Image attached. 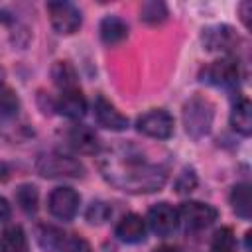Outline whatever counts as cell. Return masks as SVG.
Returning a JSON list of instances; mask_svg holds the SVG:
<instances>
[{
    "label": "cell",
    "mask_w": 252,
    "mask_h": 252,
    "mask_svg": "<svg viewBox=\"0 0 252 252\" xmlns=\"http://www.w3.org/2000/svg\"><path fill=\"white\" fill-rule=\"evenodd\" d=\"M104 177L122 191L150 193L165 183V169L148 163L140 156H108L102 163Z\"/></svg>",
    "instance_id": "obj_1"
},
{
    "label": "cell",
    "mask_w": 252,
    "mask_h": 252,
    "mask_svg": "<svg viewBox=\"0 0 252 252\" xmlns=\"http://www.w3.org/2000/svg\"><path fill=\"white\" fill-rule=\"evenodd\" d=\"M213 104L203 96H193L183 108V124L189 136L201 138L211 130L213 124Z\"/></svg>",
    "instance_id": "obj_2"
},
{
    "label": "cell",
    "mask_w": 252,
    "mask_h": 252,
    "mask_svg": "<svg viewBox=\"0 0 252 252\" xmlns=\"http://www.w3.org/2000/svg\"><path fill=\"white\" fill-rule=\"evenodd\" d=\"M37 171L43 177H79L83 175V165L79 159L63 154H47L41 156L35 163Z\"/></svg>",
    "instance_id": "obj_3"
},
{
    "label": "cell",
    "mask_w": 252,
    "mask_h": 252,
    "mask_svg": "<svg viewBox=\"0 0 252 252\" xmlns=\"http://www.w3.org/2000/svg\"><path fill=\"white\" fill-rule=\"evenodd\" d=\"M177 217H179V220H183L185 228H189V230H201V228H207L209 224H213L217 220L219 213H217L215 207H211L207 203H201V201H185L177 209Z\"/></svg>",
    "instance_id": "obj_4"
},
{
    "label": "cell",
    "mask_w": 252,
    "mask_h": 252,
    "mask_svg": "<svg viewBox=\"0 0 252 252\" xmlns=\"http://www.w3.org/2000/svg\"><path fill=\"white\" fill-rule=\"evenodd\" d=\"M240 79L238 61L232 57H220L205 69V81L220 89H236Z\"/></svg>",
    "instance_id": "obj_5"
},
{
    "label": "cell",
    "mask_w": 252,
    "mask_h": 252,
    "mask_svg": "<svg viewBox=\"0 0 252 252\" xmlns=\"http://www.w3.org/2000/svg\"><path fill=\"white\" fill-rule=\"evenodd\" d=\"M47 14L57 33H75L81 26V12L71 2H47Z\"/></svg>",
    "instance_id": "obj_6"
},
{
    "label": "cell",
    "mask_w": 252,
    "mask_h": 252,
    "mask_svg": "<svg viewBox=\"0 0 252 252\" xmlns=\"http://www.w3.org/2000/svg\"><path fill=\"white\" fill-rule=\"evenodd\" d=\"M136 126L144 136H150L156 140H167L173 134V118L169 112L161 108L150 110L144 116H140Z\"/></svg>",
    "instance_id": "obj_7"
},
{
    "label": "cell",
    "mask_w": 252,
    "mask_h": 252,
    "mask_svg": "<svg viewBox=\"0 0 252 252\" xmlns=\"http://www.w3.org/2000/svg\"><path fill=\"white\" fill-rule=\"evenodd\" d=\"M79 193L71 187H57L51 191L49 199H47V209L49 213L59 219V220H71L77 211H79Z\"/></svg>",
    "instance_id": "obj_8"
},
{
    "label": "cell",
    "mask_w": 252,
    "mask_h": 252,
    "mask_svg": "<svg viewBox=\"0 0 252 252\" xmlns=\"http://www.w3.org/2000/svg\"><path fill=\"white\" fill-rule=\"evenodd\" d=\"M148 224L158 236H169L179 224L177 211L169 203H158L148 211Z\"/></svg>",
    "instance_id": "obj_9"
},
{
    "label": "cell",
    "mask_w": 252,
    "mask_h": 252,
    "mask_svg": "<svg viewBox=\"0 0 252 252\" xmlns=\"http://www.w3.org/2000/svg\"><path fill=\"white\" fill-rule=\"evenodd\" d=\"M94 118L102 128H108L114 132H120L128 126V118L124 114H120L116 110V106L100 94L94 98Z\"/></svg>",
    "instance_id": "obj_10"
},
{
    "label": "cell",
    "mask_w": 252,
    "mask_h": 252,
    "mask_svg": "<svg viewBox=\"0 0 252 252\" xmlns=\"http://www.w3.org/2000/svg\"><path fill=\"white\" fill-rule=\"evenodd\" d=\"M116 236L122 242H128V244L142 242L144 236H146V222H144V219L140 215H136V213L124 215L118 220V224H116Z\"/></svg>",
    "instance_id": "obj_11"
},
{
    "label": "cell",
    "mask_w": 252,
    "mask_h": 252,
    "mask_svg": "<svg viewBox=\"0 0 252 252\" xmlns=\"http://www.w3.org/2000/svg\"><path fill=\"white\" fill-rule=\"evenodd\" d=\"M57 110L71 118V120H79L85 116L87 112V100L85 94L79 89H71V91H61L59 100H57Z\"/></svg>",
    "instance_id": "obj_12"
},
{
    "label": "cell",
    "mask_w": 252,
    "mask_h": 252,
    "mask_svg": "<svg viewBox=\"0 0 252 252\" xmlns=\"http://www.w3.org/2000/svg\"><path fill=\"white\" fill-rule=\"evenodd\" d=\"M69 142L81 154H96L100 148V142H98V136L94 134V130L89 126H83V124H77L69 130Z\"/></svg>",
    "instance_id": "obj_13"
},
{
    "label": "cell",
    "mask_w": 252,
    "mask_h": 252,
    "mask_svg": "<svg viewBox=\"0 0 252 252\" xmlns=\"http://www.w3.org/2000/svg\"><path fill=\"white\" fill-rule=\"evenodd\" d=\"M230 126L242 134V136H250L252 134V104L246 96H242L230 112Z\"/></svg>",
    "instance_id": "obj_14"
},
{
    "label": "cell",
    "mask_w": 252,
    "mask_h": 252,
    "mask_svg": "<svg viewBox=\"0 0 252 252\" xmlns=\"http://www.w3.org/2000/svg\"><path fill=\"white\" fill-rule=\"evenodd\" d=\"M128 35V26L118 16H106L100 22V39L106 45H116Z\"/></svg>",
    "instance_id": "obj_15"
},
{
    "label": "cell",
    "mask_w": 252,
    "mask_h": 252,
    "mask_svg": "<svg viewBox=\"0 0 252 252\" xmlns=\"http://www.w3.org/2000/svg\"><path fill=\"white\" fill-rule=\"evenodd\" d=\"M203 41H205V47L211 49V51L228 49L234 41V33L228 26H215V28H209L203 33Z\"/></svg>",
    "instance_id": "obj_16"
},
{
    "label": "cell",
    "mask_w": 252,
    "mask_h": 252,
    "mask_svg": "<svg viewBox=\"0 0 252 252\" xmlns=\"http://www.w3.org/2000/svg\"><path fill=\"white\" fill-rule=\"evenodd\" d=\"M51 77H53V83L61 91L77 89V73H75V69L67 61H57L51 67Z\"/></svg>",
    "instance_id": "obj_17"
},
{
    "label": "cell",
    "mask_w": 252,
    "mask_h": 252,
    "mask_svg": "<svg viewBox=\"0 0 252 252\" xmlns=\"http://www.w3.org/2000/svg\"><path fill=\"white\" fill-rule=\"evenodd\" d=\"M250 187L246 183H238L232 187V193H230V205L234 209V213L240 217V219H250Z\"/></svg>",
    "instance_id": "obj_18"
},
{
    "label": "cell",
    "mask_w": 252,
    "mask_h": 252,
    "mask_svg": "<svg viewBox=\"0 0 252 252\" xmlns=\"http://www.w3.org/2000/svg\"><path fill=\"white\" fill-rule=\"evenodd\" d=\"M63 236H65L63 230H59L57 226H51V224H43L37 228V242L45 252H57L65 242Z\"/></svg>",
    "instance_id": "obj_19"
},
{
    "label": "cell",
    "mask_w": 252,
    "mask_h": 252,
    "mask_svg": "<svg viewBox=\"0 0 252 252\" xmlns=\"http://www.w3.org/2000/svg\"><path fill=\"white\" fill-rule=\"evenodd\" d=\"M0 252H28V238L20 226H10L4 232Z\"/></svg>",
    "instance_id": "obj_20"
},
{
    "label": "cell",
    "mask_w": 252,
    "mask_h": 252,
    "mask_svg": "<svg viewBox=\"0 0 252 252\" xmlns=\"http://www.w3.org/2000/svg\"><path fill=\"white\" fill-rule=\"evenodd\" d=\"M140 18L146 22V24H161L165 22L167 18V8L163 2H158V0H150V2H144L142 8H140Z\"/></svg>",
    "instance_id": "obj_21"
},
{
    "label": "cell",
    "mask_w": 252,
    "mask_h": 252,
    "mask_svg": "<svg viewBox=\"0 0 252 252\" xmlns=\"http://www.w3.org/2000/svg\"><path fill=\"white\" fill-rule=\"evenodd\" d=\"M16 201L20 205V209L28 215H33L37 211V189L33 185H20L16 189Z\"/></svg>",
    "instance_id": "obj_22"
},
{
    "label": "cell",
    "mask_w": 252,
    "mask_h": 252,
    "mask_svg": "<svg viewBox=\"0 0 252 252\" xmlns=\"http://www.w3.org/2000/svg\"><path fill=\"white\" fill-rule=\"evenodd\" d=\"M20 108V98L18 94L6 87V85H0V118H10L18 112Z\"/></svg>",
    "instance_id": "obj_23"
},
{
    "label": "cell",
    "mask_w": 252,
    "mask_h": 252,
    "mask_svg": "<svg viewBox=\"0 0 252 252\" xmlns=\"http://www.w3.org/2000/svg\"><path fill=\"white\" fill-rule=\"evenodd\" d=\"M110 215H112L110 205H106L104 201H93L91 207L87 209L85 217H87V220L91 224H102V222H106L110 219Z\"/></svg>",
    "instance_id": "obj_24"
},
{
    "label": "cell",
    "mask_w": 252,
    "mask_h": 252,
    "mask_svg": "<svg viewBox=\"0 0 252 252\" xmlns=\"http://www.w3.org/2000/svg\"><path fill=\"white\" fill-rule=\"evenodd\" d=\"M234 246V234L230 228H219L213 236V250L215 252H232Z\"/></svg>",
    "instance_id": "obj_25"
},
{
    "label": "cell",
    "mask_w": 252,
    "mask_h": 252,
    "mask_svg": "<svg viewBox=\"0 0 252 252\" xmlns=\"http://www.w3.org/2000/svg\"><path fill=\"white\" fill-rule=\"evenodd\" d=\"M195 185H197V175L193 169H183L179 173V177L175 179V191L177 193H189L195 189Z\"/></svg>",
    "instance_id": "obj_26"
},
{
    "label": "cell",
    "mask_w": 252,
    "mask_h": 252,
    "mask_svg": "<svg viewBox=\"0 0 252 252\" xmlns=\"http://www.w3.org/2000/svg\"><path fill=\"white\" fill-rule=\"evenodd\" d=\"M59 252H93V248H91V244L85 238L73 236V238H69V240L63 242V246L59 248Z\"/></svg>",
    "instance_id": "obj_27"
},
{
    "label": "cell",
    "mask_w": 252,
    "mask_h": 252,
    "mask_svg": "<svg viewBox=\"0 0 252 252\" xmlns=\"http://www.w3.org/2000/svg\"><path fill=\"white\" fill-rule=\"evenodd\" d=\"M250 10H252V2H242L240 4V14H242V22L246 28H250Z\"/></svg>",
    "instance_id": "obj_28"
},
{
    "label": "cell",
    "mask_w": 252,
    "mask_h": 252,
    "mask_svg": "<svg viewBox=\"0 0 252 252\" xmlns=\"http://www.w3.org/2000/svg\"><path fill=\"white\" fill-rule=\"evenodd\" d=\"M10 215H12V211H10L8 201L4 197H0V222H6L10 219Z\"/></svg>",
    "instance_id": "obj_29"
},
{
    "label": "cell",
    "mask_w": 252,
    "mask_h": 252,
    "mask_svg": "<svg viewBox=\"0 0 252 252\" xmlns=\"http://www.w3.org/2000/svg\"><path fill=\"white\" fill-rule=\"evenodd\" d=\"M154 252H179V250H177L175 246H167V244H165V246H159V248H156Z\"/></svg>",
    "instance_id": "obj_30"
}]
</instances>
